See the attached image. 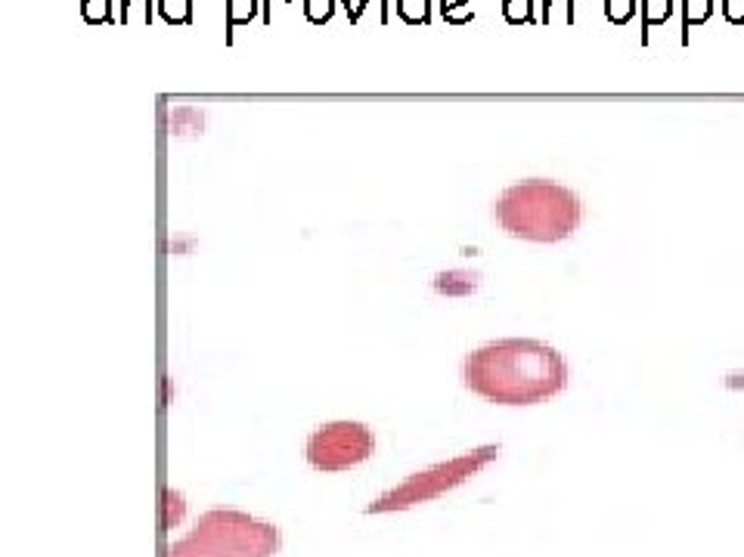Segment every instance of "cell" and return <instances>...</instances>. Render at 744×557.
Listing matches in <instances>:
<instances>
[{
    "mask_svg": "<svg viewBox=\"0 0 744 557\" xmlns=\"http://www.w3.org/2000/svg\"><path fill=\"white\" fill-rule=\"evenodd\" d=\"M571 368L559 350L537 337H499L462 363L472 394L499 406H534L568 387Z\"/></svg>",
    "mask_w": 744,
    "mask_h": 557,
    "instance_id": "obj_1",
    "label": "cell"
},
{
    "mask_svg": "<svg viewBox=\"0 0 744 557\" xmlns=\"http://www.w3.org/2000/svg\"><path fill=\"white\" fill-rule=\"evenodd\" d=\"M497 221L508 235L530 242L568 239L583 221V201L555 180H521L497 199Z\"/></svg>",
    "mask_w": 744,
    "mask_h": 557,
    "instance_id": "obj_2",
    "label": "cell"
},
{
    "mask_svg": "<svg viewBox=\"0 0 744 557\" xmlns=\"http://www.w3.org/2000/svg\"><path fill=\"white\" fill-rule=\"evenodd\" d=\"M279 552V530L267 521L215 508L195 521V527L168 545L164 557H273Z\"/></svg>",
    "mask_w": 744,
    "mask_h": 557,
    "instance_id": "obj_3",
    "label": "cell"
},
{
    "mask_svg": "<svg viewBox=\"0 0 744 557\" xmlns=\"http://www.w3.org/2000/svg\"><path fill=\"white\" fill-rule=\"evenodd\" d=\"M497 455H499V446H481V449L462 452L450 461H441V465H432V468L419 470V474L406 477L401 486L382 492V496L370 505V514L403 511V508L422 505V501L441 499L444 492H450L466 480H472L477 470L487 468Z\"/></svg>",
    "mask_w": 744,
    "mask_h": 557,
    "instance_id": "obj_4",
    "label": "cell"
},
{
    "mask_svg": "<svg viewBox=\"0 0 744 557\" xmlns=\"http://www.w3.org/2000/svg\"><path fill=\"white\" fill-rule=\"evenodd\" d=\"M375 449L372 430L360 421H329L308 437V461L317 470H348Z\"/></svg>",
    "mask_w": 744,
    "mask_h": 557,
    "instance_id": "obj_5",
    "label": "cell"
},
{
    "mask_svg": "<svg viewBox=\"0 0 744 557\" xmlns=\"http://www.w3.org/2000/svg\"><path fill=\"white\" fill-rule=\"evenodd\" d=\"M477 273H468V270H446V273H437L435 279V288L441 294H453V297H462V294H472L477 288Z\"/></svg>",
    "mask_w": 744,
    "mask_h": 557,
    "instance_id": "obj_6",
    "label": "cell"
},
{
    "mask_svg": "<svg viewBox=\"0 0 744 557\" xmlns=\"http://www.w3.org/2000/svg\"><path fill=\"white\" fill-rule=\"evenodd\" d=\"M673 13V0H645V10H642V26H661L667 22Z\"/></svg>",
    "mask_w": 744,
    "mask_h": 557,
    "instance_id": "obj_7",
    "label": "cell"
},
{
    "mask_svg": "<svg viewBox=\"0 0 744 557\" xmlns=\"http://www.w3.org/2000/svg\"><path fill=\"white\" fill-rule=\"evenodd\" d=\"M159 10L168 22H190V0H162Z\"/></svg>",
    "mask_w": 744,
    "mask_h": 557,
    "instance_id": "obj_8",
    "label": "cell"
},
{
    "mask_svg": "<svg viewBox=\"0 0 744 557\" xmlns=\"http://www.w3.org/2000/svg\"><path fill=\"white\" fill-rule=\"evenodd\" d=\"M397 13H401L406 22H428V0H401Z\"/></svg>",
    "mask_w": 744,
    "mask_h": 557,
    "instance_id": "obj_9",
    "label": "cell"
},
{
    "mask_svg": "<svg viewBox=\"0 0 744 557\" xmlns=\"http://www.w3.org/2000/svg\"><path fill=\"white\" fill-rule=\"evenodd\" d=\"M441 13H444V19H450V22H466V19H472V0H444Z\"/></svg>",
    "mask_w": 744,
    "mask_h": 557,
    "instance_id": "obj_10",
    "label": "cell"
},
{
    "mask_svg": "<svg viewBox=\"0 0 744 557\" xmlns=\"http://www.w3.org/2000/svg\"><path fill=\"white\" fill-rule=\"evenodd\" d=\"M304 13L310 22H326L335 13V0H304Z\"/></svg>",
    "mask_w": 744,
    "mask_h": 557,
    "instance_id": "obj_11",
    "label": "cell"
},
{
    "mask_svg": "<svg viewBox=\"0 0 744 557\" xmlns=\"http://www.w3.org/2000/svg\"><path fill=\"white\" fill-rule=\"evenodd\" d=\"M530 6H534V0H506L503 13L508 22H530Z\"/></svg>",
    "mask_w": 744,
    "mask_h": 557,
    "instance_id": "obj_12",
    "label": "cell"
},
{
    "mask_svg": "<svg viewBox=\"0 0 744 557\" xmlns=\"http://www.w3.org/2000/svg\"><path fill=\"white\" fill-rule=\"evenodd\" d=\"M164 505H168V514H164V527H174L180 521V514H183V499H180V492L168 490L164 492Z\"/></svg>",
    "mask_w": 744,
    "mask_h": 557,
    "instance_id": "obj_13",
    "label": "cell"
},
{
    "mask_svg": "<svg viewBox=\"0 0 744 557\" xmlns=\"http://www.w3.org/2000/svg\"><path fill=\"white\" fill-rule=\"evenodd\" d=\"M255 15V0H230V26L248 22Z\"/></svg>",
    "mask_w": 744,
    "mask_h": 557,
    "instance_id": "obj_14",
    "label": "cell"
},
{
    "mask_svg": "<svg viewBox=\"0 0 744 557\" xmlns=\"http://www.w3.org/2000/svg\"><path fill=\"white\" fill-rule=\"evenodd\" d=\"M710 15V0H686V26L704 22Z\"/></svg>",
    "mask_w": 744,
    "mask_h": 557,
    "instance_id": "obj_15",
    "label": "cell"
},
{
    "mask_svg": "<svg viewBox=\"0 0 744 557\" xmlns=\"http://www.w3.org/2000/svg\"><path fill=\"white\" fill-rule=\"evenodd\" d=\"M84 19L106 22L109 19V0H84Z\"/></svg>",
    "mask_w": 744,
    "mask_h": 557,
    "instance_id": "obj_16",
    "label": "cell"
},
{
    "mask_svg": "<svg viewBox=\"0 0 744 557\" xmlns=\"http://www.w3.org/2000/svg\"><path fill=\"white\" fill-rule=\"evenodd\" d=\"M605 10L611 22H626L633 15V0H608Z\"/></svg>",
    "mask_w": 744,
    "mask_h": 557,
    "instance_id": "obj_17",
    "label": "cell"
},
{
    "mask_svg": "<svg viewBox=\"0 0 744 557\" xmlns=\"http://www.w3.org/2000/svg\"><path fill=\"white\" fill-rule=\"evenodd\" d=\"M571 6H574V0H546L543 22H550L555 10H561V13H565V19L571 22V19H574V10H571Z\"/></svg>",
    "mask_w": 744,
    "mask_h": 557,
    "instance_id": "obj_18",
    "label": "cell"
},
{
    "mask_svg": "<svg viewBox=\"0 0 744 557\" xmlns=\"http://www.w3.org/2000/svg\"><path fill=\"white\" fill-rule=\"evenodd\" d=\"M723 13H726V19H729V22H744V0H726Z\"/></svg>",
    "mask_w": 744,
    "mask_h": 557,
    "instance_id": "obj_19",
    "label": "cell"
}]
</instances>
